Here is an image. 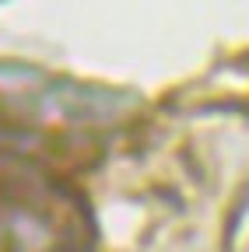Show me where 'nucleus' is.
<instances>
[{
  "instance_id": "1",
  "label": "nucleus",
  "mask_w": 249,
  "mask_h": 252,
  "mask_svg": "<svg viewBox=\"0 0 249 252\" xmlns=\"http://www.w3.org/2000/svg\"><path fill=\"white\" fill-rule=\"evenodd\" d=\"M246 210H249V186H246V193L239 196V203L232 207V220L225 224V249L235 242V235H239V228H242V220H246Z\"/></svg>"
}]
</instances>
